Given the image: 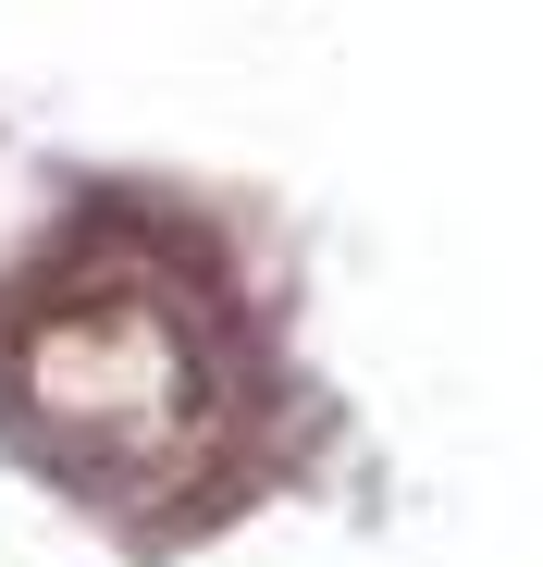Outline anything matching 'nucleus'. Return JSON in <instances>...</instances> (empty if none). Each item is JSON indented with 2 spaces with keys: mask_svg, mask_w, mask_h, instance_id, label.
Listing matches in <instances>:
<instances>
[{
  "mask_svg": "<svg viewBox=\"0 0 543 567\" xmlns=\"http://www.w3.org/2000/svg\"><path fill=\"white\" fill-rule=\"evenodd\" d=\"M0 420L86 506H198L235 456L223 309L148 235H62L0 297Z\"/></svg>",
  "mask_w": 543,
  "mask_h": 567,
  "instance_id": "1",
  "label": "nucleus"
}]
</instances>
